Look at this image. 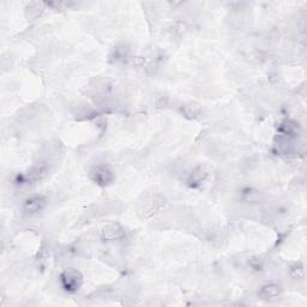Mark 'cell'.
Segmentation results:
<instances>
[{
  "mask_svg": "<svg viewBox=\"0 0 307 307\" xmlns=\"http://www.w3.org/2000/svg\"><path fill=\"white\" fill-rule=\"evenodd\" d=\"M59 282L65 292L77 293L83 286V275L77 269H68L60 274Z\"/></svg>",
  "mask_w": 307,
  "mask_h": 307,
  "instance_id": "obj_1",
  "label": "cell"
},
{
  "mask_svg": "<svg viewBox=\"0 0 307 307\" xmlns=\"http://www.w3.org/2000/svg\"><path fill=\"white\" fill-rule=\"evenodd\" d=\"M297 130H299V126L296 125V122L293 121H284L282 125H281V132H282V136L288 138L295 137L297 134Z\"/></svg>",
  "mask_w": 307,
  "mask_h": 307,
  "instance_id": "obj_11",
  "label": "cell"
},
{
  "mask_svg": "<svg viewBox=\"0 0 307 307\" xmlns=\"http://www.w3.org/2000/svg\"><path fill=\"white\" fill-rule=\"evenodd\" d=\"M181 112L183 115L186 116V118L195 119V118H197L199 114H201L202 108L198 103L189 102V103H185L181 107Z\"/></svg>",
  "mask_w": 307,
  "mask_h": 307,
  "instance_id": "obj_10",
  "label": "cell"
},
{
  "mask_svg": "<svg viewBox=\"0 0 307 307\" xmlns=\"http://www.w3.org/2000/svg\"><path fill=\"white\" fill-rule=\"evenodd\" d=\"M209 170L205 166H197L190 174L188 182L191 188H199L208 179Z\"/></svg>",
  "mask_w": 307,
  "mask_h": 307,
  "instance_id": "obj_7",
  "label": "cell"
},
{
  "mask_svg": "<svg viewBox=\"0 0 307 307\" xmlns=\"http://www.w3.org/2000/svg\"><path fill=\"white\" fill-rule=\"evenodd\" d=\"M290 275H292L293 278H301L303 277V268L302 267H297L295 265L292 270H290Z\"/></svg>",
  "mask_w": 307,
  "mask_h": 307,
  "instance_id": "obj_14",
  "label": "cell"
},
{
  "mask_svg": "<svg viewBox=\"0 0 307 307\" xmlns=\"http://www.w3.org/2000/svg\"><path fill=\"white\" fill-rule=\"evenodd\" d=\"M129 54H130L129 47L125 45H120V46L114 47L112 54H110V59L115 63H121V62H125V60L129 58Z\"/></svg>",
  "mask_w": 307,
  "mask_h": 307,
  "instance_id": "obj_9",
  "label": "cell"
},
{
  "mask_svg": "<svg viewBox=\"0 0 307 307\" xmlns=\"http://www.w3.org/2000/svg\"><path fill=\"white\" fill-rule=\"evenodd\" d=\"M189 31V25L185 23V22H176V23H174L172 25V28H170V34H172V36H176V37H181Z\"/></svg>",
  "mask_w": 307,
  "mask_h": 307,
  "instance_id": "obj_12",
  "label": "cell"
},
{
  "mask_svg": "<svg viewBox=\"0 0 307 307\" xmlns=\"http://www.w3.org/2000/svg\"><path fill=\"white\" fill-rule=\"evenodd\" d=\"M101 239L106 241H115L125 236V228L119 223H108L102 227L100 232Z\"/></svg>",
  "mask_w": 307,
  "mask_h": 307,
  "instance_id": "obj_6",
  "label": "cell"
},
{
  "mask_svg": "<svg viewBox=\"0 0 307 307\" xmlns=\"http://www.w3.org/2000/svg\"><path fill=\"white\" fill-rule=\"evenodd\" d=\"M282 294V288L277 283H268L264 284L259 290V296L264 300L276 299Z\"/></svg>",
  "mask_w": 307,
  "mask_h": 307,
  "instance_id": "obj_8",
  "label": "cell"
},
{
  "mask_svg": "<svg viewBox=\"0 0 307 307\" xmlns=\"http://www.w3.org/2000/svg\"><path fill=\"white\" fill-rule=\"evenodd\" d=\"M242 196H243V198H245V201L253 202V201H256V198H257L258 194L256 191H253V190L248 189V190H245V191L242 192Z\"/></svg>",
  "mask_w": 307,
  "mask_h": 307,
  "instance_id": "obj_13",
  "label": "cell"
},
{
  "mask_svg": "<svg viewBox=\"0 0 307 307\" xmlns=\"http://www.w3.org/2000/svg\"><path fill=\"white\" fill-rule=\"evenodd\" d=\"M49 173V164L47 162H37L34 164L28 173L24 175V181L27 183H35L43 180Z\"/></svg>",
  "mask_w": 307,
  "mask_h": 307,
  "instance_id": "obj_4",
  "label": "cell"
},
{
  "mask_svg": "<svg viewBox=\"0 0 307 307\" xmlns=\"http://www.w3.org/2000/svg\"><path fill=\"white\" fill-rule=\"evenodd\" d=\"M89 178L91 181L99 186H108L113 182L114 173L108 164L97 163L89 170Z\"/></svg>",
  "mask_w": 307,
  "mask_h": 307,
  "instance_id": "obj_2",
  "label": "cell"
},
{
  "mask_svg": "<svg viewBox=\"0 0 307 307\" xmlns=\"http://www.w3.org/2000/svg\"><path fill=\"white\" fill-rule=\"evenodd\" d=\"M47 205V198L45 196L35 195L28 199H25L23 203V211L28 215H37Z\"/></svg>",
  "mask_w": 307,
  "mask_h": 307,
  "instance_id": "obj_5",
  "label": "cell"
},
{
  "mask_svg": "<svg viewBox=\"0 0 307 307\" xmlns=\"http://www.w3.org/2000/svg\"><path fill=\"white\" fill-rule=\"evenodd\" d=\"M164 207V198L160 195H151L144 198L139 205V215L143 218H150Z\"/></svg>",
  "mask_w": 307,
  "mask_h": 307,
  "instance_id": "obj_3",
  "label": "cell"
}]
</instances>
